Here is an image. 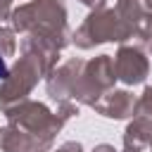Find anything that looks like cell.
<instances>
[{
	"mask_svg": "<svg viewBox=\"0 0 152 152\" xmlns=\"http://www.w3.org/2000/svg\"><path fill=\"white\" fill-rule=\"evenodd\" d=\"M93 152H119V150H114V145L100 142V145H95V147H93Z\"/></svg>",
	"mask_w": 152,
	"mask_h": 152,
	"instance_id": "obj_16",
	"label": "cell"
},
{
	"mask_svg": "<svg viewBox=\"0 0 152 152\" xmlns=\"http://www.w3.org/2000/svg\"><path fill=\"white\" fill-rule=\"evenodd\" d=\"M114 10L119 12V17L126 21V26L131 28L133 38L138 40V36L142 31V24H145V17H147L142 0H116Z\"/></svg>",
	"mask_w": 152,
	"mask_h": 152,
	"instance_id": "obj_10",
	"label": "cell"
},
{
	"mask_svg": "<svg viewBox=\"0 0 152 152\" xmlns=\"http://www.w3.org/2000/svg\"><path fill=\"white\" fill-rule=\"evenodd\" d=\"M147 150H150V152H152V142H150V147H147Z\"/></svg>",
	"mask_w": 152,
	"mask_h": 152,
	"instance_id": "obj_21",
	"label": "cell"
},
{
	"mask_svg": "<svg viewBox=\"0 0 152 152\" xmlns=\"http://www.w3.org/2000/svg\"><path fill=\"white\" fill-rule=\"evenodd\" d=\"M7 71H10V69H7V64H5V57L0 55V81L7 76Z\"/></svg>",
	"mask_w": 152,
	"mask_h": 152,
	"instance_id": "obj_17",
	"label": "cell"
},
{
	"mask_svg": "<svg viewBox=\"0 0 152 152\" xmlns=\"http://www.w3.org/2000/svg\"><path fill=\"white\" fill-rule=\"evenodd\" d=\"M121 152H140V150H131V147H124Z\"/></svg>",
	"mask_w": 152,
	"mask_h": 152,
	"instance_id": "obj_19",
	"label": "cell"
},
{
	"mask_svg": "<svg viewBox=\"0 0 152 152\" xmlns=\"http://www.w3.org/2000/svg\"><path fill=\"white\" fill-rule=\"evenodd\" d=\"M81 5L90 7V10H100V7H107V0H78Z\"/></svg>",
	"mask_w": 152,
	"mask_h": 152,
	"instance_id": "obj_15",
	"label": "cell"
},
{
	"mask_svg": "<svg viewBox=\"0 0 152 152\" xmlns=\"http://www.w3.org/2000/svg\"><path fill=\"white\" fill-rule=\"evenodd\" d=\"M142 5H145V12L152 14V0H142Z\"/></svg>",
	"mask_w": 152,
	"mask_h": 152,
	"instance_id": "obj_18",
	"label": "cell"
},
{
	"mask_svg": "<svg viewBox=\"0 0 152 152\" xmlns=\"http://www.w3.org/2000/svg\"><path fill=\"white\" fill-rule=\"evenodd\" d=\"M55 152H86V150H83V145L76 142V140H66V142H62Z\"/></svg>",
	"mask_w": 152,
	"mask_h": 152,
	"instance_id": "obj_14",
	"label": "cell"
},
{
	"mask_svg": "<svg viewBox=\"0 0 152 152\" xmlns=\"http://www.w3.org/2000/svg\"><path fill=\"white\" fill-rule=\"evenodd\" d=\"M126 40H133V33L119 17V12L109 7L90 10L83 24L71 33V43L78 50H93L104 43H126Z\"/></svg>",
	"mask_w": 152,
	"mask_h": 152,
	"instance_id": "obj_3",
	"label": "cell"
},
{
	"mask_svg": "<svg viewBox=\"0 0 152 152\" xmlns=\"http://www.w3.org/2000/svg\"><path fill=\"white\" fill-rule=\"evenodd\" d=\"M0 152H50V150L28 131L7 124L0 128Z\"/></svg>",
	"mask_w": 152,
	"mask_h": 152,
	"instance_id": "obj_8",
	"label": "cell"
},
{
	"mask_svg": "<svg viewBox=\"0 0 152 152\" xmlns=\"http://www.w3.org/2000/svg\"><path fill=\"white\" fill-rule=\"evenodd\" d=\"M14 52H17V31L12 26L0 24V55L14 57Z\"/></svg>",
	"mask_w": 152,
	"mask_h": 152,
	"instance_id": "obj_11",
	"label": "cell"
},
{
	"mask_svg": "<svg viewBox=\"0 0 152 152\" xmlns=\"http://www.w3.org/2000/svg\"><path fill=\"white\" fill-rule=\"evenodd\" d=\"M135 116H147V119H152V86H145L142 95L138 97Z\"/></svg>",
	"mask_w": 152,
	"mask_h": 152,
	"instance_id": "obj_12",
	"label": "cell"
},
{
	"mask_svg": "<svg viewBox=\"0 0 152 152\" xmlns=\"http://www.w3.org/2000/svg\"><path fill=\"white\" fill-rule=\"evenodd\" d=\"M81 66H83V59L74 57V59H66L64 64L55 66L45 76V90H48L50 100H55L57 104L69 102V100L74 102V90H76V83H78Z\"/></svg>",
	"mask_w": 152,
	"mask_h": 152,
	"instance_id": "obj_6",
	"label": "cell"
},
{
	"mask_svg": "<svg viewBox=\"0 0 152 152\" xmlns=\"http://www.w3.org/2000/svg\"><path fill=\"white\" fill-rule=\"evenodd\" d=\"M116 71H114V57L112 55H97L90 59H83L78 83L74 90V102L93 107L102 95L114 90L116 83Z\"/></svg>",
	"mask_w": 152,
	"mask_h": 152,
	"instance_id": "obj_4",
	"label": "cell"
},
{
	"mask_svg": "<svg viewBox=\"0 0 152 152\" xmlns=\"http://www.w3.org/2000/svg\"><path fill=\"white\" fill-rule=\"evenodd\" d=\"M135 104H138V97L131 93V90H109L107 95H102L93 109L107 119H114V121H121V119H133L135 116Z\"/></svg>",
	"mask_w": 152,
	"mask_h": 152,
	"instance_id": "obj_7",
	"label": "cell"
},
{
	"mask_svg": "<svg viewBox=\"0 0 152 152\" xmlns=\"http://www.w3.org/2000/svg\"><path fill=\"white\" fill-rule=\"evenodd\" d=\"M12 10H14V0H0V24L12 17Z\"/></svg>",
	"mask_w": 152,
	"mask_h": 152,
	"instance_id": "obj_13",
	"label": "cell"
},
{
	"mask_svg": "<svg viewBox=\"0 0 152 152\" xmlns=\"http://www.w3.org/2000/svg\"><path fill=\"white\" fill-rule=\"evenodd\" d=\"M150 55H152V43H150Z\"/></svg>",
	"mask_w": 152,
	"mask_h": 152,
	"instance_id": "obj_20",
	"label": "cell"
},
{
	"mask_svg": "<svg viewBox=\"0 0 152 152\" xmlns=\"http://www.w3.org/2000/svg\"><path fill=\"white\" fill-rule=\"evenodd\" d=\"M69 12L62 0H28L19 7L12 10L10 26L26 36H40L64 50L71 43V31H69Z\"/></svg>",
	"mask_w": 152,
	"mask_h": 152,
	"instance_id": "obj_1",
	"label": "cell"
},
{
	"mask_svg": "<svg viewBox=\"0 0 152 152\" xmlns=\"http://www.w3.org/2000/svg\"><path fill=\"white\" fill-rule=\"evenodd\" d=\"M114 71L124 86H140L150 76V59L140 45L121 43L114 55Z\"/></svg>",
	"mask_w": 152,
	"mask_h": 152,
	"instance_id": "obj_5",
	"label": "cell"
},
{
	"mask_svg": "<svg viewBox=\"0 0 152 152\" xmlns=\"http://www.w3.org/2000/svg\"><path fill=\"white\" fill-rule=\"evenodd\" d=\"M152 142V119L147 116H133L124 131V147L131 150H147Z\"/></svg>",
	"mask_w": 152,
	"mask_h": 152,
	"instance_id": "obj_9",
	"label": "cell"
},
{
	"mask_svg": "<svg viewBox=\"0 0 152 152\" xmlns=\"http://www.w3.org/2000/svg\"><path fill=\"white\" fill-rule=\"evenodd\" d=\"M48 74L50 66L33 50H21V57L10 66L7 76L0 81V112L21 100H28L38 81H43Z\"/></svg>",
	"mask_w": 152,
	"mask_h": 152,
	"instance_id": "obj_2",
	"label": "cell"
}]
</instances>
